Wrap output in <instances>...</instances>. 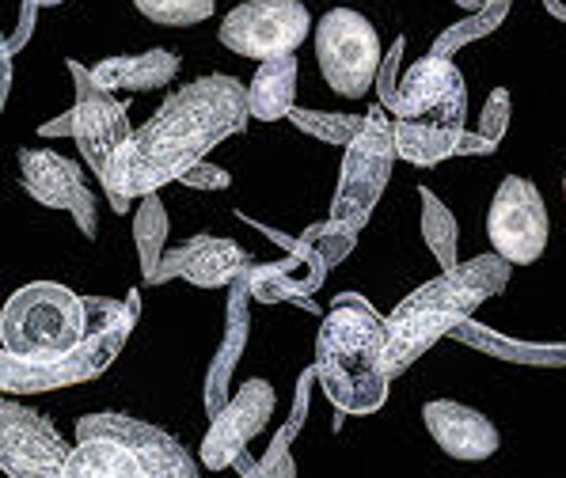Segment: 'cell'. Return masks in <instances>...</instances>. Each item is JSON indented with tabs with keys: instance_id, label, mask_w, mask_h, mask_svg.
Returning <instances> with one entry per match:
<instances>
[{
	"instance_id": "obj_1",
	"label": "cell",
	"mask_w": 566,
	"mask_h": 478,
	"mask_svg": "<svg viewBox=\"0 0 566 478\" xmlns=\"http://www.w3.org/2000/svg\"><path fill=\"white\" fill-rule=\"evenodd\" d=\"M248 88L237 76H198L160 103V110L129 134L99 176L111 205L122 213L129 198H145L164 182H179L182 171L202 163L221 141L248 126Z\"/></svg>"
},
{
	"instance_id": "obj_2",
	"label": "cell",
	"mask_w": 566,
	"mask_h": 478,
	"mask_svg": "<svg viewBox=\"0 0 566 478\" xmlns=\"http://www.w3.org/2000/svg\"><path fill=\"white\" fill-rule=\"evenodd\" d=\"M385 323L369 304L343 297L316 334L319 387L343 414H377L388 399Z\"/></svg>"
},
{
	"instance_id": "obj_3",
	"label": "cell",
	"mask_w": 566,
	"mask_h": 478,
	"mask_svg": "<svg viewBox=\"0 0 566 478\" xmlns=\"http://www.w3.org/2000/svg\"><path fill=\"white\" fill-rule=\"evenodd\" d=\"M198 464L168 429L134 414H84L65 478H195Z\"/></svg>"
},
{
	"instance_id": "obj_4",
	"label": "cell",
	"mask_w": 566,
	"mask_h": 478,
	"mask_svg": "<svg viewBox=\"0 0 566 478\" xmlns=\"http://www.w3.org/2000/svg\"><path fill=\"white\" fill-rule=\"evenodd\" d=\"M510 263L499 255H483L472 263H452L446 266V274L438 282L415 289L411 297L399 304L388 316L385 334V361L388 372L396 376L407 361H415L426 346H433V338L446 334L460 323L464 316H472L483 300H491L494 293L506 289Z\"/></svg>"
},
{
	"instance_id": "obj_5",
	"label": "cell",
	"mask_w": 566,
	"mask_h": 478,
	"mask_svg": "<svg viewBox=\"0 0 566 478\" xmlns=\"http://www.w3.org/2000/svg\"><path fill=\"white\" fill-rule=\"evenodd\" d=\"M396 115V152L411 163H438L460 145L468 115V88L449 57H418L388 99Z\"/></svg>"
},
{
	"instance_id": "obj_6",
	"label": "cell",
	"mask_w": 566,
	"mask_h": 478,
	"mask_svg": "<svg viewBox=\"0 0 566 478\" xmlns=\"http://www.w3.org/2000/svg\"><path fill=\"white\" fill-rule=\"evenodd\" d=\"M88 338V300L61 282H28L0 308V350L8 358L50 369Z\"/></svg>"
},
{
	"instance_id": "obj_7",
	"label": "cell",
	"mask_w": 566,
	"mask_h": 478,
	"mask_svg": "<svg viewBox=\"0 0 566 478\" xmlns=\"http://www.w3.org/2000/svg\"><path fill=\"white\" fill-rule=\"evenodd\" d=\"M312 42H316V61L327 88L343 99H365L377 84L380 57H385L380 31L373 28L369 15H361L358 8H331L312 28Z\"/></svg>"
},
{
	"instance_id": "obj_8",
	"label": "cell",
	"mask_w": 566,
	"mask_h": 478,
	"mask_svg": "<svg viewBox=\"0 0 566 478\" xmlns=\"http://www.w3.org/2000/svg\"><path fill=\"white\" fill-rule=\"evenodd\" d=\"M396 156V129L388 126L385 115L361 118L358 134L346 141L343 176H338L335 202H331V224L358 236V229L369 221L373 205L385 194Z\"/></svg>"
},
{
	"instance_id": "obj_9",
	"label": "cell",
	"mask_w": 566,
	"mask_h": 478,
	"mask_svg": "<svg viewBox=\"0 0 566 478\" xmlns=\"http://www.w3.org/2000/svg\"><path fill=\"white\" fill-rule=\"evenodd\" d=\"M312 34V12L301 0H243L221 20L224 50L251 61L297 54V46Z\"/></svg>"
},
{
	"instance_id": "obj_10",
	"label": "cell",
	"mask_w": 566,
	"mask_h": 478,
	"mask_svg": "<svg viewBox=\"0 0 566 478\" xmlns=\"http://www.w3.org/2000/svg\"><path fill=\"white\" fill-rule=\"evenodd\" d=\"M486 236L499 258L510 266H533L547 251V236H552V221H547L544 194L533 179L506 176L499 182L486 210Z\"/></svg>"
},
{
	"instance_id": "obj_11",
	"label": "cell",
	"mask_w": 566,
	"mask_h": 478,
	"mask_svg": "<svg viewBox=\"0 0 566 478\" xmlns=\"http://www.w3.org/2000/svg\"><path fill=\"white\" fill-rule=\"evenodd\" d=\"M69 440L42 411L0 395V475L8 478H65Z\"/></svg>"
},
{
	"instance_id": "obj_12",
	"label": "cell",
	"mask_w": 566,
	"mask_h": 478,
	"mask_svg": "<svg viewBox=\"0 0 566 478\" xmlns=\"http://www.w3.org/2000/svg\"><path fill=\"white\" fill-rule=\"evenodd\" d=\"M69 68H73V81H76V103L69 110V118H73L69 137L76 141V149H81L84 163L92 168V176L99 179L107 171V163L115 160V152L129 141L134 126H129L126 103L115 92L99 88L88 68L76 65V61H69Z\"/></svg>"
},
{
	"instance_id": "obj_13",
	"label": "cell",
	"mask_w": 566,
	"mask_h": 478,
	"mask_svg": "<svg viewBox=\"0 0 566 478\" xmlns=\"http://www.w3.org/2000/svg\"><path fill=\"white\" fill-rule=\"evenodd\" d=\"M20 179L34 202L69 213L84 236H95V194L81 163L50 149H20Z\"/></svg>"
},
{
	"instance_id": "obj_14",
	"label": "cell",
	"mask_w": 566,
	"mask_h": 478,
	"mask_svg": "<svg viewBox=\"0 0 566 478\" xmlns=\"http://www.w3.org/2000/svg\"><path fill=\"white\" fill-rule=\"evenodd\" d=\"M274 387L266 380H248L237 395L224 399L217 414H209V433L202 440V464L221 471V467L240 464L243 448L266 429L270 414H274Z\"/></svg>"
},
{
	"instance_id": "obj_15",
	"label": "cell",
	"mask_w": 566,
	"mask_h": 478,
	"mask_svg": "<svg viewBox=\"0 0 566 478\" xmlns=\"http://www.w3.org/2000/svg\"><path fill=\"white\" fill-rule=\"evenodd\" d=\"M251 269V258L243 255L237 240L224 236H190L176 251H164L160 269H156V285L168 277L198 285V289H221V285H237Z\"/></svg>"
},
{
	"instance_id": "obj_16",
	"label": "cell",
	"mask_w": 566,
	"mask_h": 478,
	"mask_svg": "<svg viewBox=\"0 0 566 478\" xmlns=\"http://www.w3.org/2000/svg\"><path fill=\"white\" fill-rule=\"evenodd\" d=\"M422 422L430 429L433 445L446 456L464 459V464H479V459H491L502 448V433L499 425L486 418L483 411L457 399H433L422 406Z\"/></svg>"
},
{
	"instance_id": "obj_17",
	"label": "cell",
	"mask_w": 566,
	"mask_h": 478,
	"mask_svg": "<svg viewBox=\"0 0 566 478\" xmlns=\"http://www.w3.org/2000/svg\"><path fill=\"white\" fill-rule=\"evenodd\" d=\"M92 81L99 88L115 95H145L160 92L176 81L179 73V54L171 50H145V54H126V57H107L95 68H88Z\"/></svg>"
},
{
	"instance_id": "obj_18",
	"label": "cell",
	"mask_w": 566,
	"mask_h": 478,
	"mask_svg": "<svg viewBox=\"0 0 566 478\" xmlns=\"http://www.w3.org/2000/svg\"><path fill=\"white\" fill-rule=\"evenodd\" d=\"M297 107V57H266L259 61L255 76L248 84V115L259 121L290 118Z\"/></svg>"
},
{
	"instance_id": "obj_19",
	"label": "cell",
	"mask_w": 566,
	"mask_h": 478,
	"mask_svg": "<svg viewBox=\"0 0 566 478\" xmlns=\"http://www.w3.org/2000/svg\"><path fill=\"white\" fill-rule=\"evenodd\" d=\"M327 263L319 258V251L304 247L297 258L290 263H274V266H259L248 269L243 282H248V293L259 300H285V297H297V293H312L324 277Z\"/></svg>"
},
{
	"instance_id": "obj_20",
	"label": "cell",
	"mask_w": 566,
	"mask_h": 478,
	"mask_svg": "<svg viewBox=\"0 0 566 478\" xmlns=\"http://www.w3.org/2000/svg\"><path fill=\"white\" fill-rule=\"evenodd\" d=\"M248 285H243V277L237 282V293H232L229 300V323H224V346L221 353L213 358V364H209V380H206V411L217 414L224 406V399H229V376L232 369H237L243 346H248Z\"/></svg>"
},
{
	"instance_id": "obj_21",
	"label": "cell",
	"mask_w": 566,
	"mask_h": 478,
	"mask_svg": "<svg viewBox=\"0 0 566 478\" xmlns=\"http://www.w3.org/2000/svg\"><path fill=\"white\" fill-rule=\"evenodd\" d=\"M134 243H137V263H142V277L156 285V269L164 258V243H168V213H164L160 194H145L134 213Z\"/></svg>"
},
{
	"instance_id": "obj_22",
	"label": "cell",
	"mask_w": 566,
	"mask_h": 478,
	"mask_svg": "<svg viewBox=\"0 0 566 478\" xmlns=\"http://www.w3.org/2000/svg\"><path fill=\"white\" fill-rule=\"evenodd\" d=\"M134 8L160 28H195L213 15L217 0H134Z\"/></svg>"
},
{
	"instance_id": "obj_23",
	"label": "cell",
	"mask_w": 566,
	"mask_h": 478,
	"mask_svg": "<svg viewBox=\"0 0 566 478\" xmlns=\"http://www.w3.org/2000/svg\"><path fill=\"white\" fill-rule=\"evenodd\" d=\"M422 232H426V243L433 247V255L441 258L446 266L457 263V224L446 205L438 202L433 194L422 190Z\"/></svg>"
},
{
	"instance_id": "obj_24",
	"label": "cell",
	"mask_w": 566,
	"mask_h": 478,
	"mask_svg": "<svg viewBox=\"0 0 566 478\" xmlns=\"http://www.w3.org/2000/svg\"><path fill=\"white\" fill-rule=\"evenodd\" d=\"M293 118H297L301 129H308V134L324 137V141H350L354 134H358L361 118H331V115H297L293 110Z\"/></svg>"
},
{
	"instance_id": "obj_25",
	"label": "cell",
	"mask_w": 566,
	"mask_h": 478,
	"mask_svg": "<svg viewBox=\"0 0 566 478\" xmlns=\"http://www.w3.org/2000/svg\"><path fill=\"white\" fill-rule=\"evenodd\" d=\"M182 187H195V190H209V187H229V171H221V168H209V163H195L190 171H182L179 176Z\"/></svg>"
},
{
	"instance_id": "obj_26",
	"label": "cell",
	"mask_w": 566,
	"mask_h": 478,
	"mask_svg": "<svg viewBox=\"0 0 566 478\" xmlns=\"http://www.w3.org/2000/svg\"><path fill=\"white\" fill-rule=\"evenodd\" d=\"M12 88V73H8V61H0V110H4V95Z\"/></svg>"
}]
</instances>
